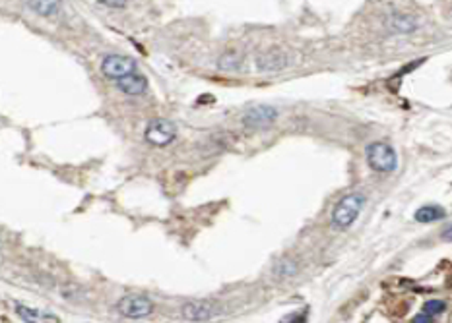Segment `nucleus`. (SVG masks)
I'll use <instances>...</instances> for the list:
<instances>
[{
	"label": "nucleus",
	"mask_w": 452,
	"mask_h": 323,
	"mask_svg": "<svg viewBox=\"0 0 452 323\" xmlns=\"http://www.w3.org/2000/svg\"><path fill=\"white\" fill-rule=\"evenodd\" d=\"M117 310L126 317H146L154 312V302L144 294H128L118 300Z\"/></svg>",
	"instance_id": "20e7f679"
},
{
	"label": "nucleus",
	"mask_w": 452,
	"mask_h": 323,
	"mask_svg": "<svg viewBox=\"0 0 452 323\" xmlns=\"http://www.w3.org/2000/svg\"><path fill=\"white\" fill-rule=\"evenodd\" d=\"M28 6L39 15H55L61 8V0H28Z\"/></svg>",
	"instance_id": "ddd939ff"
},
{
	"label": "nucleus",
	"mask_w": 452,
	"mask_h": 323,
	"mask_svg": "<svg viewBox=\"0 0 452 323\" xmlns=\"http://www.w3.org/2000/svg\"><path fill=\"white\" fill-rule=\"evenodd\" d=\"M276 271H278L280 277H289V275H293L297 271V265H289V262H283L278 265V270Z\"/></svg>",
	"instance_id": "2eb2a0df"
},
{
	"label": "nucleus",
	"mask_w": 452,
	"mask_h": 323,
	"mask_svg": "<svg viewBox=\"0 0 452 323\" xmlns=\"http://www.w3.org/2000/svg\"><path fill=\"white\" fill-rule=\"evenodd\" d=\"M99 2L109 8H123L126 6V2H128V0H99Z\"/></svg>",
	"instance_id": "dca6fc26"
},
{
	"label": "nucleus",
	"mask_w": 452,
	"mask_h": 323,
	"mask_svg": "<svg viewBox=\"0 0 452 323\" xmlns=\"http://www.w3.org/2000/svg\"><path fill=\"white\" fill-rule=\"evenodd\" d=\"M367 163L377 172H392L398 167V155L386 141H374L367 147Z\"/></svg>",
	"instance_id": "f03ea898"
},
{
	"label": "nucleus",
	"mask_w": 452,
	"mask_h": 323,
	"mask_svg": "<svg viewBox=\"0 0 452 323\" xmlns=\"http://www.w3.org/2000/svg\"><path fill=\"white\" fill-rule=\"evenodd\" d=\"M289 64V56L280 49H270L258 56V68L262 72H278Z\"/></svg>",
	"instance_id": "0eeeda50"
},
{
	"label": "nucleus",
	"mask_w": 452,
	"mask_h": 323,
	"mask_svg": "<svg viewBox=\"0 0 452 323\" xmlns=\"http://www.w3.org/2000/svg\"><path fill=\"white\" fill-rule=\"evenodd\" d=\"M276 108L272 107H252L247 110V115L243 116V122L245 126H250V128H260V126H268L276 120Z\"/></svg>",
	"instance_id": "6e6552de"
},
{
	"label": "nucleus",
	"mask_w": 452,
	"mask_h": 323,
	"mask_svg": "<svg viewBox=\"0 0 452 323\" xmlns=\"http://www.w3.org/2000/svg\"><path fill=\"white\" fill-rule=\"evenodd\" d=\"M117 87L125 93V95L138 97V95L146 93V89H148V80L142 76V74L133 72V74H128V76L117 80Z\"/></svg>",
	"instance_id": "9d476101"
},
{
	"label": "nucleus",
	"mask_w": 452,
	"mask_h": 323,
	"mask_svg": "<svg viewBox=\"0 0 452 323\" xmlns=\"http://www.w3.org/2000/svg\"><path fill=\"white\" fill-rule=\"evenodd\" d=\"M417 27V20L410 14H390L386 20V30L392 35H408Z\"/></svg>",
	"instance_id": "1a4fd4ad"
},
{
	"label": "nucleus",
	"mask_w": 452,
	"mask_h": 323,
	"mask_svg": "<svg viewBox=\"0 0 452 323\" xmlns=\"http://www.w3.org/2000/svg\"><path fill=\"white\" fill-rule=\"evenodd\" d=\"M146 139H148L152 146L157 147H165L171 144L175 136H177V130H175V124L169 122V120H164V118H156L148 124L146 128Z\"/></svg>",
	"instance_id": "39448f33"
},
{
	"label": "nucleus",
	"mask_w": 452,
	"mask_h": 323,
	"mask_svg": "<svg viewBox=\"0 0 452 323\" xmlns=\"http://www.w3.org/2000/svg\"><path fill=\"white\" fill-rule=\"evenodd\" d=\"M102 72L107 80H121V77L128 76L136 72V62L123 54H109L105 56L102 62Z\"/></svg>",
	"instance_id": "7ed1b4c3"
},
{
	"label": "nucleus",
	"mask_w": 452,
	"mask_h": 323,
	"mask_svg": "<svg viewBox=\"0 0 452 323\" xmlns=\"http://www.w3.org/2000/svg\"><path fill=\"white\" fill-rule=\"evenodd\" d=\"M444 209L439 208V205H425L415 211V221L417 223H435V221H441L444 219Z\"/></svg>",
	"instance_id": "f8f14e48"
},
{
	"label": "nucleus",
	"mask_w": 452,
	"mask_h": 323,
	"mask_svg": "<svg viewBox=\"0 0 452 323\" xmlns=\"http://www.w3.org/2000/svg\"><path fill=\"white\" fill-rule=\"evenodd\" d=\"M444 310H446V304H444L443 300H427L425 304H423V314H427V316L435 317L439 316V314H443Z\"/></svg>",
	"instance_id": "4468645a"
},
{
	"label": "nucleus",
	"mask_w": 452,
	"mask_h": 323,
	"mask_svg": "<svg viewBox=\"0 0 452 323\" xmlns=\"http://www.w3.org/2000/svg\"><path fill=\"white\" fill-rule=\"evenodd\" d=\"M16 312L18 316L22 317L24 322H32V323H45V322H53L59 323L61 319L53 314H45V312H41L37 308H28L24 304H16Z\"/></svg>",
	"instance_id": "9b49d317"
},
{
	"label": "nucleus",
	"mask_w": 452,
	"mask_h": 323,
	"mask_svg": "<svg viewBox=\"0 0 452 323\" xmlns=\"http://www.w3.org/2000/svg\"><path fill=\"white\" fill-rule=\"evenodd\" d=\"M363 208H365V196L363 194L355 192L343 196L332 211V227L340 229V231L350 229L351 224L358 221Z\"/></svg>",
	"instance_id": "f257e3e1"
},
{
	"label": "nucleus",
	"mask_w": 452,
	"mask_h": 323,
	"mask_svg": "<svg viewBox=\"0 0 452 323\" xmlns=\"http://www.w3.org/2000/svg\"><path fill=\"white\" fill-rule=\"evenodd\" d=\"M218 314V306L208 300L188 302L183 306V317L188 322H206Z\"/></svg>",
	"instance_id": "423d86ee"
},
{
	"label": "nucleus",
	"mask_w": 452,
	"mask_h": 323,
	"mask_svg": "<svg viewBox=\"0 0 452 323\" xmlns=\"http://www.w3.org/2000/svg\"><path fill=\"white\" fill-rule=\"evenodd\" d=\"M433 319H435V317H431V316H427V314H423V312H421L420 316L413 317V323H427V322H433Z\"/></svg>",
	"instance_id": "f3484780"
}]
</instances>
